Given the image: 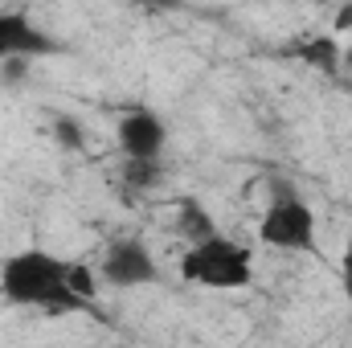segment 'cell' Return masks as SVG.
<instances>
[{"label":"cell","mask_w":352,"mask_h":348,"mask_svg":"<svg viewBox=\"0 0 352 348\" xmlns=\"http://www.w3.org/2000/svg\"><path fill=\"white\" fill-rule=\"evenodd\" d=\"M0 295L12 307H45V312H82L87 303L66 287V262L50 250H16L0 262Z\"/></svg>","instance_id":"obj_1"},{"label":"cell","mask_w":352,"mask_h":348,"mask_svg":"<svg viewBox=\"0 0 352 348\" xmlns=\"http://www.w3.org/2000/svg\"><path fill=\"white\" fill-rule=\"evenodd\" d=\"M180 274L197 287H213V291H246L254 283V259L242 242L217 234L201 246H188L180 259Z\"/></svg>","instance_id":"obj_2"},{"label":"cell","mask_w":352,"mask_h":348,"mask_svg":"<svg viewBox=\"0 0 352 348\" xmlns=\"http://www.w3.org/2000/svg\"><path fill=\"white\" fill-rule=\"evenodd\" d=\"M258 238L274 250L316 254V213L291 180L270 184V205H266L263 221H258Z\"/></svg>","instance_id":"obj_3"},{"label":"cell","mask_w":352,"mask_h":348,"mask_svg":"<svg viewBox=\"0 0 352 348\" xmlns=\"http://www.w3.org/2000/svg\"><path fill=\"white\" fill-rule=\"evenodd\" d=\"M98 274L111 287H152L160 279V266H156V254L140 238H119L107 246Z\"/></svg>","instance_id":"obj_4"},{"label":"cell","mask_w":352,"mask_h":348,"mask_svg":"<svg viewBox=\"0 0 352 348\" xmlns=\"http://www.w3.org/2000/svg\"><path fill=\"white\" fill-rule=\"evenodd\" d=\"M41 54H58L54 37H45L25 12H0V66L41 58Z\"/></svg>","instance_id":"obj_5"},{"label":"cell","mask_w":352,"mask_h":348,"mask_svg":"<svg viewBox=\"0 0 352 348\" xmlns=\"http://www.w3.org/2000/svg\"><path fill=\"white\" fill-rule=\"evenodd\" d=\"M164 140H168V127L156 111L140 107V111L123 115V123H119V144H123L127 160H160Z\"/></svg>","instance_id":"obj_6"},{"label":"cell","mask_w":352,"mask_h":348,"mask_svg":"<svg viewBox=\"0 0 352 348\" xmlns=\"http://www.w3.org/2000/svg\"><path fill=\"white\" fill-rule=\"evenodd\" d=\"M287 54H291L295 62L320 70V74H340V62H344V50H340V41H336L332 33H307V37H299Z\"/></svg>","instance_id":"obj_7"},{"label":"cell","mask_w":352,"mask_h":348,"mask_svg":"<svg viewBox=\"0 0 352 348\" xmlns=\"http://www.w3.org/2000/svg\"><path fill=\"white\" fill-rule=\"evenodd\" d=\"M176 230H180L192 246H201V242H209V238L221 234L217 221H213V213H209L197 197H180V205H176Z\"/></svg>","instance_id":"obj_8"},{"label":"cell","mask_w":352,"mask_h":348,"mask_svg":"<svg viewBox=\"0 0 352 348\" xmlns=\"http://www.w3.org/2000/svg\"><path fill=\"white\" fill-rule=\"evenodd\" d=\"M66 287H70V295L82 299L87 307L98 299V274L90 270L87 262H66Z\"/></svg>","instance_id":"obj_9"},{"label":"cell","mask_w":352,"mask_h":348,"mask_svg":"<svg viewBox=\"0 0 352 348\" xmlns=\"http://www.w3.org/2000/svg\"><path fill=\"white\" fill-rule=\"evenodd\" d=\"M160 176H164L160 160H127V164H123V184H127L131 193L156 188V184H160Z\"/></svg>","instance_id":"obj_10"},{"label":"cell","mask_w":352,"mask_h":348,"mask_svg":"<svg viewBox=\"0 0 352 348\" xmlns=\"http://www.w3.org/2000/svg\"><path fill=\"white\" fill-rule=\"evenodd\" d=\"M54 140H58L62 148H70V152H78V148L87 144L82 123H78V119H70V115H58V119H54Z\"/></svg>","instance_id":"obj_11"},{"label":"cell","mask_w":352,"mask_h":348,"mask_svg":"<svg viewBox=\"0 0 352 348\" xmlns=\"http://www.w3.org/2000/svg\"><path fill=\"white\" fill-rule=\"evenodd\" d=\"M340 283H344V295H349V303H352V242H349V250H344V259H340Z\"/></svg>","instance_id":"obj_12"},{"label":"cell","mask_w":352,"mask_h":348,"mask_svg":"<svg viewBox=\"0 0 352 348\" xmlns=\"http://www.w3.org/2000/svg\"><path fill=\"white\" fill-rule=\"evenodd\" d=\"M0 74H4V83H21L25 78V62H4Z\"/></svg>","instance_id":"obj_13"},{"label":"cell","mask_w":352,"mask_h":348,"mask_svg":"<svg viewBox=\"0 0 352 348\" xmlns=\"http://www.w3.org/2000/svg\"><path fill=\"white\" fill-rule=\"evenodd\" d=\"M332 29H336V33H349V29H352V4H344V8L336 12V21H332Z\"/></svg>","instance_id":"obj_14"},{"label":"cell","mask_w":352,"mask_h":348,"mask_svg":"<svg viewBox=\"0 0 352 348\" xmlns=\"http://www.w3.org/2000/svg\"><path fill=\"white\" fill-rule=\"evenodd\" d=\"M344 66H352V45L344 50Z\"/></svg>","instance_id":"obj_15"}]
</instances>
